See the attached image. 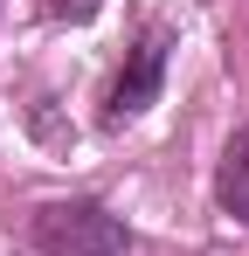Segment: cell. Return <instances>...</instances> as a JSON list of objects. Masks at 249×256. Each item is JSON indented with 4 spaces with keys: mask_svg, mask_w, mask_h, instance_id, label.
<instances>
[{
    "mask_svg": "<svg viewBox=\"0 0 249 256\" xmlns=\"http://www.w3.org/2000/svg\"><path fill=\"white\" fill-rule=\"evenodd\" d=\"M42 7H48V21H70V28H83V21L104 14V0H42Z\"/></svg>",
    "mask_w": 249,
    "mask_h": 256,
    "instance_id": "cell-4",
    "label": "cell"
},
{
    "mask_svg": "<svg viewBox=\"0 0 249 256\" xmlns=\"http://www.w3.org/2000/svg\"><path fill=\"white\" fill-rule=\"evenodd\" d=\"M166 70H173V28L166 21H138V35H132V48L118 56V70H111V84H104V125L118 132L132 125V118H146L152 104H160L166 90Z\"/></svg>",
    "mask_w": 249,
    "mask_h": 256,
    "instance_id": "cell-2",
    "label": "cell"
},
{
    "mask_svg": "<svg viewBox=\"0 0 249 256\" xmlns=\"http://www.w3.org/2000/svg\"><path fill=\"white\" fill-rule=\"evenodd\" d=\"M214 208H222V222L249 228V118L228 132V146L214 160Z\"/></svg>",
    "mask_w": 249,
    "mask_h": 256,
    "instance_id": "cell-3",
    "label": "cell"
},
{
    "mask_svg": "<svg viewBox=\"0 0 249 256\" xmlns=\"http://www.w3.org/2000/svg\"><path fill=\"white\" fill-rule=\"evenodd\" d=\"M28 242L35 256H132L138 228L97 194H56V201H35Z\"/></svg>",
    "mask_w": 249,
    "mask_h": 256,
    "instance_id": "cell-1",
    "label": "cell"
}]
</instances>
